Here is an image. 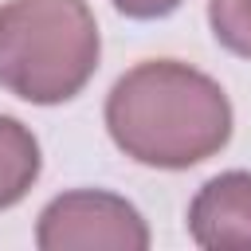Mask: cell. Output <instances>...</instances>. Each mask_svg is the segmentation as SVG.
<instances>
[{"mask_svg": "<svg viewBox=\"0 0 251 251\" xmlns=\"http://www.w3.org/2000/svg\"><path fill=\"white\" fill-rule=\"evenodd\" d=\"M35 243L43 251H145L149 227L129 200L78 188L55 196L39 212Z\"/></svg>", "mask_w": 251, "mask_h": 251, "instance_id": "3957f363", "label": "cell"}, {"mask_svg": "<svg viewBox=\"0 0 251 251\" xmlns=\"http://www.w3.org/2000/svg\"><path fill=\"white\" fill-rule=\"evenodd\" d=\"M98 24L86 0L0 4V86L31 106L71 102L98 71Z\"/></svg>", "mask_w": 251, "mask_h": 251, "instance_id": "7a4b0ae2", "label": "cell"}, {"mask_svg": "<svg viewBox=\"0 0 251 251\" xmlns=\"http://www.w3.org/2000/svg\"><path fill=\"white\" fill-rule=\"evenodd\" d=\"M39 176V141L16 118L0 114V212L20 204Z\"/></svg>", "mask_w": 251, "mask_h": 251, "instance_id": "5b68a950", "label": "cell"}, {"mask_svg": "<svg viewBox=\"0 0 251 251\" xmlns=\"http://www.w3.org/2000/svg\"><path fill=\"white\" fill-rule=\"evenodd\" d=\"M114 8L129 20H161L180 8V0H114Z\"/></svg>", "mask_w": 251, "mask_h": 251, "instance_id": "52a82bcc", "label": "cell"}, {"mask_svg": "<svg viewBox=\"0 0 251 251\" xmlns=\"http://www.w3.org/2000/svg\"><path fill=\"white\" fill-rule=\"evenodd\" d=\"M114 145L149 169H192L231 137V102L216 78L176 59L126 71L106 98Z\"/></svg>", "mask_w": 251, "mask_h": 251, "instance_id": "6da1fadb", "label": "cell"}, {"mask_svg": "<svg viewBox=\"0 0 251 251\" xmlns=\"http://www.w3.org/2000/svg\"><path fill=\"white\" fill-rule=\"evenodd\" d=\"M188 231L204 251H251V173L212 176L188 208Z\"/></svg>", "mask_w": 251, "mask_h": 251, "instance_id": "277c9868", "label": "cell"}, {"mask_svg": "<svg viewBox=\"0 0 251 251\" xmlns=\"http://www.w3.org/2000/svg\"><path fill=\"white\" fill-rule=\"evenodd\" d=\"M208 24L220 47L251 59V0H208Z\"/></svg>", "mask_w": 251, "mask_h": 251, "instance_id": "8992f818", "label": "cell"}]
</instances>
